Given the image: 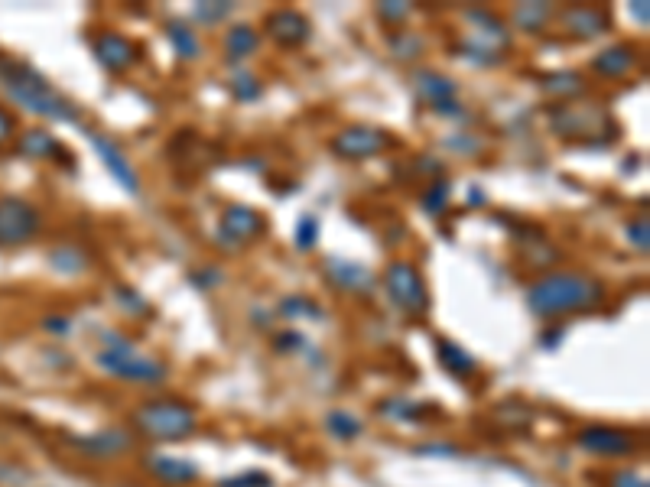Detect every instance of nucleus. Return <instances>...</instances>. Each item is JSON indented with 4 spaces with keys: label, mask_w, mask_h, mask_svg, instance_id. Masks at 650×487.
<instances>
[{
    "label": "nucleus",
    "mask_w": 650,
    "mask_h": 487,
    "mask_svg": "<svg viewBox=\"0 0 650 487\" xmlns=\"http://www.w3.org/2000/svg\"><path fill=\"white\" fill-rule=\"evenodd\" d=\"M605 302V283L589 273L553 270L527 286V306L540 319H559L566 312H589Z\"/></svg>",
    "instance_id": "1"
},
{
    "label": "nucleus",
    "mask_w": 650,
    "mask_h": 487,
    "mask_svg": "<svg viewBox=\"0 0 650 487\" xmlns=\"http://www.w3.org/2000/svg\"><path fill=\"white\" fill-rule=\"evenodd\" d=\"M0 85H4L7 98L13 104H20V108H26L30 114L49 117V121H56V124L82 121L75 104L65 98L59 88H52L46 82V75H39L33 65L0 56Z\"/></svg>",
    "instance_id": "2"
},
{
    "label": "nucleus",
    "mask_w": 650,
    "mask_h": 487,
    "mask_svg": "<svg viewBox=\"0 0 650 487\" xmlns=\"http://www.w3.org/2000/svg\"><path fill=\"white\" fill-rule=\"evenodd\" d=\"M134 426L150 439L179 442V439H189L199 429V413H195V406L176 397L147 400L134 410Z\"/></svg>",
    "instance_id": "3"
},
{
    "label": "nucleus",
    "mask_w": 650,
    "mask_h": 487,
    "mask_svg": "<svg viewBox=\"0 0 650 487\" xmlns=\"http://www.w3.org/2000/svg\"><path fill=\"white\" fill-rule=\"evenodd\" d=\"M108 338H111L108 348L98 354L101 371H108L111 377L130 380V384H163L169 374V367L163 361L140 354L127 338H114V335Z\"/></svg>",
    "instance_id": "4"
},
{
    "label": "nucleus",
    "mask_w": 650,
    "mask_h": 487,
    "mask_svg": "<svg viewBox=\"0 0 650 487\" xmlns=\"http://www.w3.org/2000/svg\"><path fill=\"white\" fill-rule=\"evenodd\" d=\"M384 289L390 302H394L397 309H403L413 319H420L429 309V289H426V280L423 273L416 270V263L410 260H390L387 270H384Z\"/></svg>",
    "instance_id": "5"
},
{
    "label": "nucleus",
    "mask_w": 650,
    "mask_h": 487,
    "mask_svg": "<svg viewBox=\"0 0 650 487\" xmlns=\"http://www.w3.org/2000/svg\"><path fill=\"white\" fill-rule=\"evenodd\" d=\"M43 231V215L20 195L0 199V247H23Z\"/></svg>",
    "instance_id": "6"
},
{
    "label": "nucleus",
    "mask_w": 650,
    "mask_h": 487,
    "mask_svg": "<svg viewBox=\"0 0 650 487\" xmlns=\"http://www.w3.org/2000/svg\"><path fill=\"white\" fill-rule=\"evenodd\" d=\"M332 153L338 160H371V156H381L387 150L397 147L394 134H387L384 127H371V124H351L345 130H338L332 137Z\"/></svg>",
    "instance_id": "7"
},
{
    "label": "nucleus",
    "mask_w": 650,
    "mask_h": 487,
    "mask_svg": "<svg viewBox=\"0 0 650 487\" xmlns=\"http://www.w3.org/2000/svg\"><path fill=\"white\" fill-rule=\"evenodd\" d=\"M576 445L582 452H589L595 458H631L641 449V439L634 436L631 429H618V426H585Z\"/></svg>",
    "instance_id": "8"
},
{
    "label": "nucleus",
    "mask_w": 650,
    "mask_h": 487,
    "mask_svg": "<svg viewBox=\"0 0 650 487\" xmlns=\"http://www.w3.org/2000/svg\"><path fill=\"white\" fill-rule=\"evenodd\" d=\"M264 231H267V218L254 205H228L218 218V241L228 250H238L257 241Z\"/></svg>",
    "instance_id": "9"
},
{
    "label": "nucleus",
    "mask_w": 650,
    "mask_h": 487,
    "mask_svg": "<svg viewBox=\"0 0 650 487\" xmlns=\"http://www.w3.org/2000/svg\"><path fill=\"white\" fill-rule=\"evenodd\" d=\"M550 124L559 137H589V134H605V140L615 137L608 121H605V114L595 111V108H569V104H556V108L550 111Z\"/></svg>",
    "instance_id": "10"
},
{
    "label": "nucleus",
    "mask_w": 650,
    "mask_h": 487,
    "mask_svg": "<svg viewBox=\"0 0 650 487\" xmlns=\"http://www.w3.org/2000/svg\"><path fill=\"white\" fill-rule=\"evenodd\" d=\"M88 143H91V150L98 153V160L104 163V169L111 173V179L121 186L127 195H137L140 192V176H137V169L130 166V160H127V153L117 147L114 140H108L104 134H98V130H88Z\"/></svg>",
    "instance_id": "11"
},
{
    "label": "nucleus",
    "mask_w": 650,
    "mask_h": 487,
    "mask_svg": "<svg viewBox=\"0 0 650 487\" xmlns=\"http://www.w3.org/2000/svg\"><path fill=\"white\" fill-rule=\"evenodd\" d=\"M91 52H95L101 69H108V72H127L140 62V46L134 39L124 33H111V30L91 39Z\"/></svg>",
    "instance_id": "12"
},
{
    "label": "nucleus",
    "mask_w": 650,
    "mask_h": 487,
    "mask_svg": "<svg viewBox=\"0 0 650 487\" xmlns=\"http://www.w3.org/2000/svg\"><path fill=\"white\" fill-rule=\"evenodd\" d=\"M264 26H267V36H270L277 46H283V49H299V46H306L309 36H312L309 17H303V13L293 10V7L270 10L267 20H264Z\"/></svg>",
    "instance_id": "13"
},
{
    "label": "nucleus",
    "mask_w": 650,
    "mask_h": 487,
    "mask_svg": "<svg viewBox=\"0 0 650 487\" xmlns=\"http://www.w3.org/2000/svg\"><path fill=\"white\" fill-rule=\"evenodd\" d=\"M325 280L342 293H355V296H368L371 289H377V276L371 267H364L358 260H342V257H329L325 260Z\"/></svg>",
    "instance_id": "14"
},
{
    "label": "nucleus",
    "mask_w": 650,
    "mask_h": 487,
    "mask_svg": "<svg viewBox=\"0 0 650 487\" xmlns=\"http://www.w3.org/2000/svg\"><path fill=\"white\" fill-rule=\"evenodd\" d=\"M556 20L563 23V30L572 39H595L611 30V17L605 7L595 4H572L563 13H556Z\"/></svg>",
    "instance_id": "15"
},
{
    "label": "nucleus",
    "mask_w": 650,
    "mask_h": 487,
    "mask_svg": "<svg viewBox=\"0 0 650 487\" xmlns=\"http://www.w3.org/2000/svg\"><path fill=\"white\" fill-rule=\"evenodd\" d=\"M410 82H413L416 98L426 101L429 108H439V104L455 101V95H459V85H455L449 75H442V72H436V69H420V72H413Z\"/></svg>",
    "instance_id": "16"
},
{
    "label": "nucleus",
    "mask_w": 650,
    "mask_h": 487,
    "mask_svg": "<svg viewBox=\"0 0 650 487\" xmlns=\"http://www.w3.org/2000/svg\"><path fill=\"white\" fill-rule=\"evenodd\" d=\"M634 65H637V49L631 43H615V46H608V49L598 52V56H592L589 69L595 75L611 78V82H615V78L631 75Z\"/></svg>",
    "instance_id": "17"
},
{
    "label": "nucleus",
    "mask_w": 650,
    "mask_h": 487,
    "mask_svg": "<svg viewBox=\"0 0 650 487\" xmlns=\"http://www.w3.org/2000/svg\"><path fill=\"white\" fill-rule=\"evenodd\" d=\"M75 445L91 458H114V455H124L134 445V436L127 429H101L95 436L75 439Z\"/></svg>",
    "instance_id": "18"
},
{
    "label": "nucleus",
    "mask_w": 650,
    "mask_h": 487,
    "mask_svg": "<svg viewBox=\"0 0 650 487\" xmlns=\"http://www.w3.org/2000/svg\"><path fill=\"white\" fill-rule=\"evenodd\" d=\"M150 475L169 487H186L192 481H199V465L189 462V458L156 455V458H150Z\"/></svg>",
    "instance_id": "19"
},
{
    "label": "nucleus",
    "mask_w": 650,
    "mask_h": 487,
    "mask_svg": "<svg viewBox=\"0 0 650 487\" xmlns=\"http://www.w3.org/2000/svg\"><path fill=\"white\" fill-rule=\"evenodd\" d=\"M17 150L23 156H30V160H52V156L62 153V143L56 140V134H49V130H23L17 137Z\"/></svg>",
    "instance_id": "20"
},
{
    "label": "nucleus",
    "mask_w": 650,
    "mask_h": 487,
    "mask_svg": "<svg viewBox=\"0 0 650 487\" xmlns=\"http://www.w3.org/2000/svg\"><path fill=\"white\" fill-rule=\"evenodd\" d=\"M257 49H260V33L254 30V26L238 23V26H231V30L225 33V59L228 62L251 59Z\"/></svg>",
    "instance_id": "21"
},
{
    "label": "nucleus",
    "mask_w": 650,
    "mask_h": 487,
    "mask_svg": "<svg viewBox=\"0 0 650 487\" xmlns=\"http://www.w3.org/2000/svg\"><path fill=\"white\" fill-rule=\"evenodd\" d=\"M439 364L446 367V371L452 374V377H459V380H468V377H475L478 374V361L468 354L462 345H455V341H446L442 338L439 341Z\"/></svg>",
    "instance_id": "22"
},
{
    "label": "nucleus",
    "mask_w": 650,
    "mask_h": 487,
    "mask_svg": "<svg viewBox=\"0 0 650 487\" xmlns=\"http://www.w3.org/2000/svg\"><path fill=\"white\" fill-rule=\"evenodd\" d=\"M166 39H169V46H173V52L182 62H192V59L202 56V43H199V36H195V30L189 23L169 20L166 23Z\"/></svg>",
    "instance_id": "23"
},
{
    "label": "nucleus",
    "mask_w": 650,
    "mask_h": 487,
    "mask_svg": "<svg viewBox=\"0 0 650 487\" xmlns=\"http://www.w3.org/2000/svg\"><path fill=\"white\" fill-rule=\"evenodd\" d=\"M49 263H52V270L56 273H65V276H78V273H85L88 270V254L78 244H62L56 247L49 254Z\"/></svg>",
    "instance_id": "24"
},
{
    "label": "nucleus",
    "mask_w": 650,
    "mask_h": 487,
    "mask_svg": "<svg viewBox=\"0 0 650 487\" xmlns=\"http://www.w3.org/2000/svg\"><path fill=\"white\" fill-rule=\"evenodd\" d=\"M325 432L338 442H355V439H361L364 423L348 410H332L329 416H325Z\"/></svg>",
    "instance_id": "25"
},
{
    "label": "nucleus",
    "mask_w": 650,
    "mask_h": 487,
    "mask_svg": "<svg viewBox=\"0 0 650 487\" xmlns=\"http://www.w3.org/2000/svg\"><path fill=\"white\" fill-rule=\"evenodd\" d=\"M468 20L478 23L481 43H494V49H501L507 43V23L491 10H468Z\"/></svg>",
    "instance_id": "26"
},
{
    "label": "nucleus",
    "mask_w": 650,
    "mask_h": 487,
    "mask_svg": "<svg viewBox=\"0 0 650 487\" xmlns=\"http://www.w3.org/2000/svg\"><path fill=\"white\" fill-rule=\"evenodd\" d=\"M553 17H556V10L550 4H517L514 7V26L524 33H540Z\"/></svg>",
    "instance_id": "27"
},
{
    "label": "nucleus",
    "mask_w": 650,
    "mask_h": 487,
    "mask_svg": "<svg viewBox=\"0 0 650 487\" xmlns=\"http://www.w3.org/2000/svg\"><path fill=\"white\" fill-rule=\"evenodd\" d=\"M446 205H449V182L446 179H433L426 186V192L420 195V208L426 215L439 218L442 212H446Z\"/></svg>",
    "instance_id": "28"
},
{
    "label": "nucleus",
    "mask_w": 650,
    "mask_h": 487,
    "mask_svg": "<svg viewBox=\"0 0 650 487\" xmlns=\"http://www.w3.org/2000/svg\"><path fill=\"white\" fill-rule=\"evenodd\" d=\"M381 410L387 413V419H394V423H420V416L429 410V406L426 403L403 400V397H394V400H387Z\"/></svg>",
    "instance_id": "29"
},
{
    "label": "nucleus",
    "mask_w": 650,
    "mask_h": 487,
    "mask_svg": "<svg viewBox=\"0 0 650 487\" xmlns=\"http://www.w3.org/2000/svg\"><path fill=\"white\" fill-rule=\"evenodd\" d=\"M283 319H322V306L309 296H286L280 302Z\"/></svg>",
    "instance_id": "30"
},
{
    "label": "nucleus",
    "mask_w": 650,
    "mask_h": 487,
    "mask_svg": "<svg viewBox=\"0 0 650 487\" xmlns=\"http://www.w3.org/2000/svg\"><path fill=\"white\" fill-rule=\"evenodd\" d=\"M228 88H231L234 101H241V104H251V101H257L260 95H264V85H260V78L251 75V72H234Z\"/></svg>",
    "instance_id": "31"
},
{
    "label": "nucleus",
    "mask_w": 650,
    "mask_h": 487,
    "mask_svg": "<svg viewBox=\"0 0 650 487\" xmlns=\"http://www.w3.org/2000/svg\"><path fill=\"white\" fill-rule=\"evenodd\" d=\"M423 46H426V39L420 33H413V30H397L394 36H390V49H394L397 59L423 56Z\"/></svg>",
    "instance_id": "32"
},
{
    "label": "nucleus",
    "mask_w": 650,
    "mask_h": 487,
    "mask_svg": "<svg viewBox=\"0 0 650 487\" xmlns=\"http://www.w3.org/2000/svg\"><path fill=\"white\" fill-rule=\"evenodd\" d=\"M582 75H576V72H559V75H550L543 82V88L546 91H553V95H559V98H566V95H582V82H579Z\"/></svg>",
    "instance_id": "33"
},
{
    "label": "nucleus",
    "mask_w": 650,
    "mask_h": 487,
    "mask_svg": "<svg viewBox=\"0 0 650 487\" xmlns=\"http://www.w3.org/2000/svg\"><path fill=\"white\" fill-rule=\"evenodd\" d=\"M319 231H322L319 218L316 215H303L296 221V247L299 250H312L319 244Z\"/></svg>",
    "instance_id": "34"
},
{
    "label": "nucleus",
    "mask_w": 650,
    "mask_h": 487,
    "mask_svg": "<svg viewBox=\"0 0 650 487\" xmlns=\"http://www.w3.org/2000/svg\"><path fill=\"white\" fill-rule=\"evenodd\" d=\"M231 13V4H215V0H205V4H195L192 10V17L195 23H205V26H212V23H221Z\"/></svg>",
    "instance_id": "35"
},
{
    "label": "nucleus",
    "mask_w": 650,
    "mask_h": 487,
    "mask_svg": "<svg viewBox=\"0 0 650 487\" xmlns=\"http://www.w3.org/2000/svg\"><path fill=\"white\" fill-rule=\"evenodd\" d=\"M608 487H650V484H647V478L641 475V471H634V468H618V471H611Z\"/></svg>",
    "instance_id": "36"
},
{
    "label": "nucleus",
    "mask_w": 650,
    "mask_h": 487,
    "mask_svg": "<svg viewBox=\"0 0 650 487\" xmlns=\"http://www.w3.org/2000/svg\"><path fill=\"white\" fill-rule=\"evenodd\" d=\"M628 241L641 250V254H647V247H650V225H647V215H641L637 221H631L628 225Z\"/></svg>",
    "instance_id": "37"
},
{
    "label": "nucleus",
    "mask_w": 650,
    "mask_h": 487,
    "mask_svg": "<svg viewBox=\"0 0 650 487\" xmlns=\"http://www.w3.org/2000/svg\"><path fill=\"white\" fill-rule=\"evenodd\" d=\"M273 481L264 475V471H244L238 478H228V481H218V487H270Z\"/></svg>",
    "instance_id": "38"
},
{
    "label": "nucleus",
    "mask_w": 650,
    "mask_h": 487,
    "mask_svg": "<svg viewBox=\"0 0 650 487\" xmlns=\"http://www.w3.org/2000/svg\"><path fill=\"white\" fill-rule=\"evenodd\" d=\"M377 17L384 23H400L410 17V7L407 4H397V0H387V4H377Z\"/></svg>",
    "instance_id": "39"
},
{
    "label": "nucleus",
    "mask_w": 650,
    "mask_h": 487,
    "mask_svg": "<svg viewBox=\"0 0 650 487\" xmlns=\"http://www.w3.org/2000/svg\"><path fill=\"white\" fill-rule=\"evenodd\" d=\"M13 137H17V117L0 104V150H4L7 143H13Z\"/></svg>",
    "instance_id": "40"
},
{
    "label": "nucleus",
    "mask_w": 650,
    "mask_h": 487,
    "mask_svg": "<svg viewBox=\"0 0 650 487\" xmlns=\"http://www.w3.org/2000/svg\"><path fill=\"white\" fill-rule=\"evenodd\" d=\"M221 280H225V276H221V270H215V267H205L199 273H192V283L199 289H215V283H221Z\"/></svg>",
    "instance_id": "41"
},
{
    "label": "nucleus",
    "mask_w": 650,
    "mask_h": 487,
    "mask_svg": "<svg viewBox=\"0 0 650 487\" xmlns=\"http://www.w3.org/2000/svg\"><path fill=\"white\" fill-rule=\"evenodd\" d=\"M420 455H433V458H455L459 449H455L452 442H433V445H423V449H416Z\"/></svg>",
    "instance_id": "42"
},
{
    "label": "nucleus",
    "mask_w": 650,
    "mask_h": 487,
    "mask_svg": "<svg viewBox=\"0 0 650 487\" xmlns=\"http://www.w3.org/2000/svg\"><path fill=\"white\" fill-rule=\"evenodd\" d=\"M303 345H306V338L299 335V332H286V335H280L277 341H273V348L283 351V354H286V351H299Z\"/></svg>",
    "instance_id": "43"
},
{
    "label": "nucleus",
    "mask_w": 650,
    "mask_h": 487,
    "mask_svg": "<svg viewBox=\"0 0 650 487\" xmlns=\"http://www.w3.org/2000/svg\"><path fill=\"white\" fill-rule=\"evenodd\" d=\"M631 13H634V20H641V26H647V23H650V10H647L644 0H637V4L631 7Z\"/></svg>",
    "instance_id": "44"
},
{
    "label": "nucleus",
    "mask_w": 650,
    "mask_h": 487,
    "mask_svg": "<svg viewBox=\"0 0 650 487\" xmlns=\"http://www.w3.org/2000/svg\"><path fill=\"white\" fill-rule=\"evenodd\" d=\"M49 332H69V319H46Z\"/></svg>",
    "instance_id": "45"
},
{
    "label": "nucleus",
    "mask_w": 650,
    "mask_h": 487,
    "mask_svg": "<svg viewBox=\"0 0 650 487\" xmlns=\"http://www.w3.org/2000/svg\"><path fill=\"white\" fill-rule=\"evenodd\" d=\"M124 487H137V484H124Z\"/></svg>",
    "instance_id": "46"
}]
</instances>
